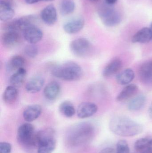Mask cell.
I'll list each match as a JSON object with an SVG mask.
<instances>
[{
  "instance_id": "obj_1",
  "label": "cell",
  "mask_w": 152,
  "mask_h": 153,
  "mask_svg": "<svg viewBox=\"0 0 152 153\" xmlns=\"http://www.w3.org/2000/svg\"><path fill=\"white\" fill-rule=\"evenodd\" d=\"M111 131L117 135L124 137L135 136L142 132V126L125 116H116L110 121Z\"/></svg>"
},
{
  "instance_id": "obj_2",
  "label": "cell",
  "mask_w": 152,
  "mask_h": 153,
  "mask_svg": "<svg viewBox=\"0 0 152 153\" xmlns=\"http://www.w3.org/2000/svg\"><path fill=\"white\" fill-rule=\"evenodd\" d=\"M93 126L89 123H82L75 125L68 132V143L73 146H78L89 142L94 134Z\"/></svg>"
},
{
  "instance_id": "obj_3",
  "label": "cell",
  "mask_w": 152,
  "mask_h": 153,
  "mask_svg": "<svg viewBox=\"0 0 152 153\" xmlns=\"http://www.w3.org/2000/svg\"><path fill=\"white\" fill-rule=\"evenodd\" d=\"M51 74L56 78L66 81L79 80L83 76L81 66L76 62H68L52 69Z\"/></svg>"
},
{
  "instance_id": "obj_4",
  "label": "cell",
  "mask_w": 152,
  "mask_h": 153,
  "mask_svg": "<svg viewBox=\"0 0 152 153\" xmlns=\"http://www.w3.org/2000/svg\"><path fill=\"white\" fill-rule=\"evenodd\" d=\"M34 145L37 153H52L56 146L55 130L47 128L36 132Z\"/></svg>"
},
{
  "instance_id": "obj_5",
  "label": "cell",
  "mask_w": 152,
  "mask_h": 153,
  "mask_svg": "<svg viewBox=\"0 0 152 153\" xmlns=\"http://www.w3.org/2000/svg\"><path fill=\"white\" fill-rule=\"evenodd\" d=\"M108 5L102 6L98 10V14L103 23L108 27H114L118 25L121 21L118 12Z\"/></svg>"
},
{
  "instance_id": "obj_6",
  "label": "cell",
  "mask_w": 152,
  "mask_h": 153,
  "mask_svg": "<svg viewBox=\"0 0 152 153\" xmlns=\"http://www.w3.org/2000/svg\"><path fill=\"white\" fill-rule=\"evenodd\" d=\"M37 19V17L35 15L23 16L6 23L4 25V29L6 31L11 30L17 32L21 31L23 32L29 27L35 25L34 23Z\"/></svg>"
},
{
  "instance_id": "obj_7",
  "label": "cell",
  "mask_w": 152,
  "mask_h": 153,
  "mask_svg": "<svg viewBox=\"0 0 152 153\" xmlns=\"http://www.w3.org/2000/svg\"><path fill=\"white\" fill-rule=\"evenodd\" d=\"M36 132L35 128L30 123L20 126L17 131V139L20 143L27 147H33Z\"/></svg>"
},
{
  "instance_id": "obj_8",
  "label": "cell",
  "mask_w": 152,
  "mask_h": 153,
  "mask_svg": "<svg viewBox=\"0 0 152 153\" xmlns=\"http://www.w3.org/2000/svg\"><path fill=\"white\" fill-rule=\"evenodd\" d=\"M70 51L78 57H85L92 52L93 46L89 40L84 38L74 39L70 45Z\"/></svg>"
},
{
  "instance_id": "obj_9",
  "label": "cell",
  "mask_w": 152,
  "mask_h": 153,
  "mask_svg": "<svg viewBox=\"0 0 152 153\" xmlns=\"http://www.w3.org/2000/svg\"><path fill=\"white\" fill-rule=\"evenodd\" d=\"M14 2L13 0H1L0 1V20L2 22L10 21L15 15L13 9Z\"/></svg>"
},
{
  "instance_id": "obj_10",
  "label": "cell",
  "mask_w": 152,
  "mask_h": 153,
  "mask_svg": "<svg viewBox=\"0 0 152 153\" xmlns=\"http://www.w3.org/2000/svg\"><path fill=\"white\" fill-rule=\"evenodd\" d=\"M25 40L30 44H35L42 40L43 37L42 30L35 25L30 26L23 32Z\"/></svg>"
},
{
  "instance_id": "obj_11",
  "label": "cell",
  "mask_w": 152,
  "mask_h": 153,
  "mask_svg": "<svg viewBox=\"0 0 152 153\" xmlns=\"http://www.w3.org/2000/svg\"><path fill=\"white\" fill-rule=\"evenodd\" d=\"M97 110L98 107L95 103L91 102H82L78 107L77 115L79 118H87L93 116Z\"/></svg>"
},
{
  "instance_id": "obj_12",
  "label": "cell",
  "mask_w": 152,
  "mask_h": 153,
  "mask_svg": "<svg viewBox=\"0 0 152 153\" xmlns=\"http://www.w3.org/2000/svg\"><path fill=\"white\" fill-rule=\"evenodd\" d=\"M84 24V20L82 17H76L65 22L63 28L68 34H75L83 29Z\"/></svg>"
},
{
  "instance_id": "obj_13",
  "label": "cell",
  "mask_w": 152,
  "mask_h": 153,
  "mask_svg": "<svg viewBox=\"0 0 152 153\" xmlns=\"http://www.w3.org/2000/svg\"><path fill=\"white\" fill-rule=\"evenodd\" d=\"M57 11L54 5L49 4L45 7L40 13L41 19L46 25L52 26L57 21Z\"/></svg>"
},
{
  "instance_id": "obj_14",
  "label": "cell",
  "mask_w": 152,
  "mask_h": 153,
  "mask_svg": "<svg viewBox=\"0 0 152 153\" xmlns=\"http://www.w3.org/2000/svg\"><path fill=\"white\" fill-rule=\"evenodd\" d=\"M139 75L143 83L152 86V61H148L142 65L139 69Z\"/></svg>"
},
{
  "instance_id": "obj_15",
  "label": "cell",
  "mask_w": 152,
  "mask_h": 153,
  "mask_svg": "<svg viewBox=\"0 0 152 153\" xmlns=\"http://www.w3.org/2000/svg\"><path fill=\"white\" fill-rule=\"evenodd\" d=\"M20 35L18 32L8 30L3 33L1 36L3 45L7 48H12L16 46L21 41Z\"/></svg>"
},
{
  "instance_id": "obj_16",
  "label": "cell",
  "mask_w": 152,
  "mask_h": 153,
  "mask_svg": "<svg viewBox=\"0 0 152 153\" xmlns=\"http://www.w3.org/2000/svg\"><path fill=\"white\" fill-rule=\"evenodd\" d=\"M61 86L59 84L55 81L50 82L46 85L43 90L45 97L49 100H56L59 95Z\"/></svg>"
},
{
  "instance_id": "obj_17",
  "label": "cell",
  "mask_w": 152,
  "mask_h": 153,
  "mask_svg": "<svg viewBox=\"0 0 152 153\" xmlns=\"http://www.w3.org/2000/svg\"><path fill=\"white\" fill-rule=\"evenodd\" d=\"M44 83L43 77L40 76H34L26 84L25 89L29 93H36L41 91Z\"/></svg>"
},
{
  "instance_id": "obj_18",
  "label": "cell",
  "mask_w": 152,
  "mask_h": 153,
  "mask_svg": "<svg viewBox=\"0 0 152 153\" xmlns=\"http://www.w3.org/2000/svg\"><path fill=\"white\" fill-rule=\"evenodd\" d=\"M42 111V107L40 105L37 104L30 105L26 108L23 111V118L27 122H32L39 117Z\"/></svg>"
},
{
  "instance_id": "obj_19",
  "label": "cell",
  "mask_w": 152,
  "mask_h": 153,
  "mask_svg": "<svg viewBox=\"0 0 152 153\" xmlns=\"http://www.w3.org/2000/svg\"><path fill=\"white\" fill-rule=\"evenodd\" d=\"M152 40V34L150 28L144 27L138 30L132 39L134 43L146 44Z\"/></svg>"
},
{
  "instance_id": "obj_20",
  "label": "cell",
  "mask_w": 152,
  "mask_h": 153,
  "mask_svg": "<svg viewBox=\"0 0 152 153\" xmlns=\"http://www.w3.org/2000/svg\"><path fill=\"white\" fill-rule=\"evenodd\" d=\"M122 65V62L120 59H114L105 67L103 71V75L105 77H109L115 75L121 70Z\"/></svg>"
},
{
  "instance_id": "obj_21",
  "label": "cell",
  "mask_w": 152,
  "mask_h": 153,
  "mask_svg": "<svg viewBox=\"0 0 152 153\" xmlns=\"http://www.w3.org/2000/svg\"><path fill=\"white\" fill-rule=\"evenodd\" d=\"M138 87L136 85L129 84L125 87L117 97L118 101H125L134 97L138 91Z\"/></svg>"
},
{
  "instance_id": "obj_22",
  "label": "cell",
  "mask_w": 152,
  "mask_h": 153,
  "mask_svg": "<svg viewBox=\"0 0 152 153\" xmlns=\"http://www.w3.org/2000/svg\"><path fill=\"white\" fill-rule=\"evenodd\" d=\"M18 95V91L17 87L10 85L5 88L3 94V99L5 103L11 105L16 101Z\"/></svg>"
},
{
  "instance_id": "obj_23",
  "label": "cell",
  "mask_w": 152,
  "mask_h": 153,
  "mask_svg": "<svg viewBox=\"0 0 152 153\" xmlns=\"http://www.w3.org/2000/svg\"><path fill=\"white\" fill-rule=\"evenodd\" d=\"M26 76V71L24 68L17 70L10 77V82L11 85L16 87L21 86L24 83Z\"/></svg>"
},
{
  "instance_id": "obj_24",
  "label": "cell",
  "mask_w": 152,
  "mask_h": 153,
  "mask_svg": "<svg viewBox=\"0 0 152 153\" xmlns=\"http://www.w3.org/2000/svg\"><path fill=\"white\" fill-rule=\"evenodd\" d=\"M135 73L132 69H126L120 73L116 77L118 83L120 85H126L130 83L134 78Z\"/></svg>"
},
{
  "instance_id": "obj_25",
  "label": "cell",
  "mask_w": 152,
  "mask_h": 153,
  "mask_svg": "<svg viewBox=\"0 0 152 153\" xmlns=\"http://www.w3.org/2000/svg\"><path fill=\"white\" fill-rule=\"evenodd\" d=\"M145 102V96L142 94H139L134 97L129 102L128 108L131 111H136L140 110L144 106Z\"/></svg>"
},
{
  "instance_id": "obj_26",
  "label": "cell",
  "mask_w": 152,
  "mask_h": 153,
  "mask_svg": "<svg viewBox=\"0 0 152 153\" xmlns=\"http://www.w3.org/2000/svg\"><path fill=\"white\" fill-rule=\"evenodd\" d=\"M76 4L73 0H61L60 2L59 8L62 16L70 15L75 11Z\"/></svg>"
},
{
  "instance_id": "obj_27",
  "label": "cell",
  "mask_w": 152,
  "mask_h": 153,
  "mask_svg": "<svg viewBox=\"0 0 152 153\" xmlns=\"http://www.w3.org/2000/svg\"><path fill=\"white\" fill-rule=\"evenodd\" d=\"M59 111L67 118H71L76 114V110L72 102L69 101L62 102L59 106Z\"/></svg>"
},
{
  "instance_id": "obj_28",
  "label": "cell",
  "mask_w": 152,
  "mask_h": 153,
  "mask_svg": "<svg viewBox=\"0 0 152 153\" xmlns=\"http://www.w3.org/2000/svg\"><path fill=\"white\" fill-rule=\"evenodd\" d=\"M26 60L23 56L16 55L12 56L8 63V67L10 70H18L24 68Z\"/></svg>"
},
{
  "instance_id": "obj_29",
  "label": "cell",
  "mask_w": 152,
  "mask_h": 153,
  "mask_svg": "<svg viewBox=\"0 0 152 153\" xmlns=\"http://www.w3.org/2000/svg\"><path fill=\"white\" fill-rule=\"evenodd\" d=\"M150 140L146 138H142L137 140L134 144L135 149L137 153L142 152L149 150Z\"/></svg>"
},
{
  "instance_id": "obj_30",
  "label": "cell",
  "mask_w": 152,
  "mask_h": 153,
  "mask_svg": "<svg viewBox=\"0 0 152 153\" xmlns=\"http://www.w3.org/2000/svg\"><path fill=\"white\" fill-rule=\"evenodd\" d=\"M24 53L28 57L32 58H35L38 54V48L34 44H30L25 48Z\"/></svg>"
},
{
  "instance_id": "obj_31",
  "label": "cell",
  "mask_w": 152,
  "mask_h": 153,
  "mask_svg": "<svg viewBox=\"0 0 152 153\" xmlns=\"http://www.w3.org/2000/svg\"><path fill=\"white\" fill-rule=\"evenodd\" d=\"M116 153H130L129 146L126 140H120L118 142Z\"/></svg>"
},
{
  "instance_id": "obj_32",
  "label": "cell",
  "mask_w": 152,
  "mask_h": 153,
  "mask_svg": "<svg viewBox=\"0 0 152 153\" xmlns=\"http://www.w3.org/2000/svg\"><path fill=\"white\" fill-rule=\"evenodd\" d=\"M12 146L7 142H1L0 143V153H11Z\"/></svg>"
},
{
  "instance_id": "obj_33",
  "label": "cell",
  "mask_w": 152,
  "mask_h": 153,
  "mask_svg": "<svg viewBox=\"0 0 152 153\" xmlns=\"http://www.w3.org/2000/svg\"><path fill=\"white\" fill-rule=\"evenodd\" d=\"M99 153H116V151L113 148L107 147L102 150Z\"/></svg>"
},
{
  "instance_id": "obj_34",
  "label": "cell",
  "mask_w": 152,
  "mask_h": 153,
  "mask_svg": "<svg viewBox=\"0 0 152 153\" xmlns=\"http://www.w3.org/2000/svg\"><path fill=\"white\" fill-rule=\"evenodd\" d=\"M118 0H105L106 4L109 5H112L117 2Z\"/></svg>"
},
{
  "instance_id": "obj_35",
  "label": "cell",
  "mask_w": 152,
  "mask_h": 153,
  "mask_svg": "<svg viewBox=\"0 0 152 153\" xmlns=\"http://www.w3.org/2000/svg\"><path fill=\"white\" fill-rule=\"evenodd\" d=\"M25 2L28 4H34L38 2L42 1V0H25Z\"/></svg>"
},
{
  "instance_id": "obj_36",
  "label": "cell",
  "mask_w": 152,
  "mask_h": 153,
  "mask_svg": "<svg viewBox=\"0 0 152 153\" xmlns=\"http://www.w3.org/2000/svg\"><path fill=\"white\" fill-rule=\"evenodd\" d=\"M148 113H149V115L150 117L152 119V102L151 106H150V108H149Z\"/></svg>"
},
{
  "instance_id": "obj_37",
  "label": "cell",
  "mask_w": 152,
  "mask_h": 153,
  "mask_svg": "<svg viewBox=\"0 0 152 153\" xmlns=\"http://www.w3.org/2000/svg\"><path fill=\"white\" fill-rule=\"evenodd\" d=\"M149 150L152 152V139L150 140V144H149Z\"/></svg>"
},
{
  "instance_id": "obj_38",
  "label": "cell",
  "mask_w": 152,
  "mask_h": 153,
  "mask_svg": "<svg viewBox=\"0 0 152 153\" xmlns=\"http://www.w3.org/2000/svg\"><path fill=\"white\" fill-rule=\"evenodd\" d=\"M138 153H152V152H151L150 150H148L147 151H144V152H142Z\"/></svg>"
},
{
  "instance_id": "obj_39",
  "label": "cell",
  "mask_w": 152,
  "mask_h": 153,
  "mask_svg": "<svg viewBox=\"0 0 152 153\" xmlns=\"http://www.w3.org/2000/svg\"><path fill=\"white\" fill-rule=\"evenodd\" d=\"M150 29H151V34H152V40H151V41L152 42V22L151 24V27H150Z\"/></svg>"
},
{
  "instance_id": "obj_40",
  "label": "cell",
  "mask_w": 152,
  "mask_h": 153,
  "mask_svg": "<svg viewBox=\"0 0 152 153\" xmlns=\"http://www.w3.org/2000/svg\"><path fill=\"white\" fill-rule=\"evenodd\" d=\"M53 1L54 0H42V1Z\"/></svg>"
},
{
  "instance_id": "obj_41",
  "label": "cell",
  "mask_w": 152,
  "mask_h": 153,
  "mask_svg": "<svg viewBox=\"0 0 152 153\" xmlns=\"http://www.w3.org/2000/svg\"><path fill=\"white\" fill-rule=\"evenodd\" d=\"M90 1H97L98 0H90Z\"/></svg>"
}]
</instances>
